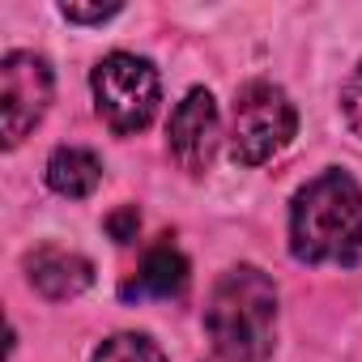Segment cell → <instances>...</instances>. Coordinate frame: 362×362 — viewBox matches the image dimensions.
<instances>
[{
  "instance_id": "1",
  "label": "cell",
  "mask_w": 362,
  "mask_h": 362,
  "mask_svg": "<svg viewBox=\"0 0 362 362\" xmlns=\"http://www.w3.org/2000/svg\"><path fill=\"white\" fill-rule=\"evenodd\" d=\"M290 252L303 264H354L362 256V188L345 170H324L294 197Z\"/></svg>"
},
{
  "instance_id": "2",
  "label": "cell",
  "mask_w": 362,
  "mask_h": 362,
  "mask_svg": "<svg viewBox=\"0 0 362 362\" xmlns=\"http://www.w3.org/2000/svg\"><path fill=\"white\" fill-rule=\"evenodd\" d=\"M205 332L226 362H264L277 337V286L256 264H235L218 277Z\"/></svg>"
},
{
  "instance_id": "3",
  "label": "cell",
  "mask_w": 362,
  "mask_h": 362,
  "mask_svg": "<svg viewBox=\"0 0 362 362\" xmlns=\"http://www.w3.org/2000/svg\"><path fill=\"white\" fill-rule=\"evenodd\" d=\"M298 132V111L273 81H247L230 111V153L243 166H260L281 153Z\"/></svg>"
},
{
  "instance_id": "4",
  "label": "cell",
  "mask_w": 362,
  "mask_h": 362,
  "mask_svg": "<svg viewBox=\"0 0 362 362\" xmlns=\"http://www.w3.org/2000/svg\"><path fill=\"white\" fill-rule=\"evenodd\" d=\"M90 86H94L98 115L115 136H132V132L149 128V119L158 111V98H162L153 64L141 60V56H128V52H115V56L98 60Z\"/></svg>"
},
{
  "instance_id": "5",
  "label": "cell",
  "mask_w": 362,
  "mask_h": 362,
  "mask_svg": "<svg viewBox=\"0 0 362 362\" xmlns=\"http://www.w3.org/2000/svg\"><path fill=\"white\" fill-rule=\"evenodd\" d=\"M52 64L35 52H9L0 60V111H5V145H22L26 132L47 115Z\"/></svg>"
},
{
  "instance_id": "6",
  "label": "cell",
  "mask_w": 362,
  "mask_h": 362,
  "mask_svg": "<svg viewBox=\"0 0 362 362\" xmlns=\"http://www.w3.org/2000/svg\"><path fill=\"white\" fill-rule=\"evenodd\" d=\"M166 149L188 175H205L218 149V107L209 90H192L166 124Z\"/></svg>"
},
{
  "instance_id": "7",
  "label": "cell",
  "mask_w": 362,
  "mask_h": 362,
  "mask_svg": "<svg viewBox=\"0 0 362 362\" xmlns=\"http://www.w3.org/2000/svg\"><path fill=\"white\" fill-rule=\"evenodd\" d=\"M184 290H188V260L170 235H162L145 252L136 273L124 281V298H179Z\"/></svg>"
},
{
  "instance_id": "8",
  "label": "cell",
  "mask_w": 362,
  "mask_h": 362,
  "mask_svg": "<svg viewBox=\"0 0 362 362\" xmlns=\"http://www.w3.org/2000/svg\"><path fill=\"white\" fill-rule=\"evenodd\" d=\"M26 273H30V286L52 298V303H64V298H77L90 281H94V264L77 252H64V247H39L26 256Z\"/></svg>"
},
{
  "instance_id": "9",
  "label": "cell",
  "mask_w": 362,
  "mask_h": 362,
  "mask_svg": "<svg viewBox=\"0 0 362 362\" xmlns=\"http://www.w3.org/2000/svg\"><path fill=\"white\" fill-rule=\"evenodd\" d=\"M47 184H52V192L81 201L103 184V162H98V153H90L81 145H60L47 162Z\"/></svg>"
},
{
  "instance_id": "10",
  "label": "cell",
  "mask_w": 362,
  "mask_h": 362,
  "mask_svg": "<svg viewBox=\"0 0 362 362\" xmlns=\"http://www.w3.org/2000/svg\"><path fill=\"white\" fill-rule=\"evenodd\" d=\"M94 362H166V354L145 332H115L98 345Z\"/></svg>"
},
{
  "instance_id": "11",
  "label": "cell",
  "mask_w": 362,
  "mask_h": 362,
  "mask_svg": "<svg viewBox=\"0 0 362 362\" xmlns=\"http://www.w3.org/2000/svg\"><path fill=\"white\" fill-rule=\"evenodd\" d=\"M341 111H345L349 128L362 136V64L354 69V77H349V81H345V90H341Z\"/></svg>"
},
{
  "instance_id": "12",
  "label": "cell",
  "mask_w": 362,
  "mask_h": 362,
  "mask_svg": "<svg viewBox=\"0 0 362 362\" xmlns=\"http://www.w3.org/2000/svg\"><path fill=\"white\" fill-rule=\"evenodd\" d=\"M107 230H111V239H115V243H132V239H136V230H141V214H136V205L115 209V214L107 218Z\"/></svg>"
},
{
  "instance_id": "13",
  "label": "cell",
  "mask_w": 362,
  "mask_h": 362,
  "mask_svg": "<svg viewBox=\"0 0 362 362\" xmlns=\"http://www.w3.org/2000/svg\"><path fill=\"white\" fill-rule=\"evenodd\" d=\"M69 22H107V18H115L119 13V5H94V9H81V5H64L60 9Z\"/></svg>"
}]
</instances>
